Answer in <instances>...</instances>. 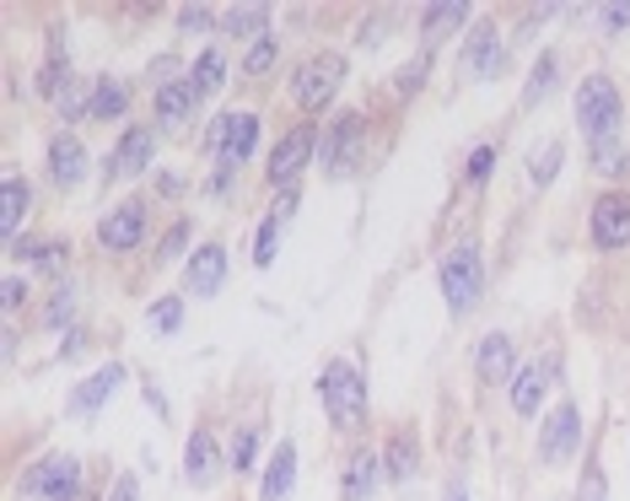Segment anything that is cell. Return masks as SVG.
<instances>
[{"mask_svg":"<svg viewBox=\"0 0 630 501\" xmlns=\"http://www.w3.org/2000/svg\"><path fill=\"white\" fill-rule=\"evenodd\" d=\"M577 125H582L592 146L615 140V129H620V86L609 76H582V86H577Z\"/></svg>","mask_w":630,"mask_h":501,"instance_id":"1","label":"cell"},{"mask_svg":"<svg viewBox=\"0 0 630 501\" xmlns=\"http://www.w3.org/2000/svg\"><path fill=\"white\" fill-rule=\"evenodd\" d=\"M324 410L335 426H361L367 420V383L350 362H329L324 367Z\"/></svg>","mask_w":630,"mask_h":501,"instance_id":"2","label":"cell"},{"mask_svg":"<svg viewBox=\"0 0 630 501\" xmlns=\"http://www.w3.org/2000/svg\"><path fill=\"white\" fill-rule=\"evenodd\" d=\"M480 292H485V264H480V253L453 249L442 259V296H448V307L463 319V313L480 307Z\"/></svg>","mask_w":630,"mask_h":501,"instance_id":"3","label":"cell"},{"mask_svg":"<svg viewBox=\"0 0 630 501\" xmlns=\"http://www.w3.org/2000/svg\"><path fill=\"white\" fill-rule=\"evenodd\" d=\"M345 82V54H313L302 71H296V103L302 108H329V97Z\"/></svg>","mask_w":630,"mask_h":501,"instance_id":"4","label":"cell"},{"mask_svg":"<svg viewBox=\"0 0 630 501\" xmlns=\"http://www.w3.org/2000/svg\"><path fill=\"white\" fill-rule=\"evenodd\" d=\"M82 480H86V469L76 453H49L33 469V491L43 501H82Z\"/></svg>","mask_w":630,"mask_h":501,"instance_id":"5","label":"cell"},{"mask_svg":"<svg viewBox=\"0 0 630 501\" xmlns=\"http://www.w3.org/2000/svg\"><path fill=\"white\" fill-rule=\"evenodd\" d=\"M577 448H582V416H577V405H571V399H560V405H555V416L545 420V431H539V459L560 463V459H571Z\"/></svg>","mask_w":630,"mask_h":501,"instance_id":"6","label":"cell"},{"mask_svg":"<svg viewBox=\"0 0 630 501\" xmlns=\"http://www.w3.org/2000/svg\"><path fill=\"white\" fill-rule=\"evenodd\" d=\"M506 65L502 39H496V22H474V33L463 39V71H474L480 82H496Z\"/></svg>","mask_w":630,"mask_h":501,"instance_id":"7","label":"cell"},{"mask_svg":"<svg viewBox=\"0 0 630 501\" xmlns=\"http://www.w3.org/2000/svg\"><path fill=\"white\" fill-rule=\"evenodd\" d=\"M97 238H103V249L108 253H129L140 238H146V210L140 200H125V206H114L103 216V227H97Z\"/></svg>","mask_w":630,"mask_h":501,"instance_id":"8","label":"cell"},{"mask_svg":"<svg viewBox=\"0 0 630 501\" xmlns=\"http://www.w3.org/2000/svg\"><path fill=\"white\" fill-rule=\"evenodd\" d=\"M592 243L598 249H626L630 243V195H603L592 206Z\"/></svg>","mask_w":630,"mask_h":501,"instance_id":"9","label":"cell"},{"mask_svg":"<svg viewBox=\"0 0 630 501\" xmlns=\"http://www.w3.org/2000/svg\"><path fill=\"white\" fill-rule=\"evenodd\" d=\"M549 377H555V356H549V351L539 356V362L517 367V377H512V410H517V416H534V410L545 405Z\"/></svg>","mask_w":630,"mask_h":501,"instance_id":"10","label":"cell"},{"mask_svg":"<svg viewBox=\"0 0 630 501\" xmlns=\"http://www.w3.org/2000/svg\"><path fill=\"white\" fill-rule=\"evenodd\" d=\"M313 146H318L313 129H292V135H281V146H275V157H270V184H281V189L296 184V173L313 163Z\"/></svg>","mask_w":630,"mask_h":501,"instance_id":"11","label":"cell"},{"mask_svg":"<svg viewBox=\"0 0 630 501\" xmlns=\"http://www.w3.org/2000/svg\"><path fill=\"white\" fill-rule=\"evenodd\" d=\"M517 351H512V334H485L480 351H474V367H480V383H512L517 377Z\"/></svg>","mask_w":630,"mask_h":501,"instance_id":"12","label":"cell"},{"mask_svg":"<svg viewBox=\"0 0 630 501\" xmlns=\"http://www.w3.org/2000/svg\"><path fill=\"white\" fill-rule=\"evenodd\" d=\"M221 281H227V249L221 243H200V249L189 253V292L216 296Z\"/></svg>","mask_w":630,"mask_h":501,"instance_id":"13","label":"cell"},{"mask_svg":"<svg viewBox=\"0 0 630 501\" xmlns=\"http://www.w3.org/2000/svg\"><path fill=\"white\" fill-rule=\"evenodd\" d=\"M119 383H125V367H119V362H114V367H97V373H92L82 388L71 394V410H76V416H97V410L114 399V388H119Z\"/></svg>","mask_w":630,"mask_h":501,"instance_id":"14","label":"cell"},{"mask_svg":"<svg viewBox=\"0 0 630 501\" xmlns=\"http://www.w3.org/2000/svg\"><path fill=\"white\" fill-rule=\"evenodd\" d=\"M151 152H157V135L151 129H125V140H119V152H114V178H135L140 167L151 163Z\"/></svg>","mask_w":630,"mask_h":501,"instance_id":"15","label":"cell"},{"mask_svg":"<svg viewBox=\"0 0 630 501\" xmlns=\"http://www.w3.org/2000/svg\"><path fill=\"white\" fill-rule=\"evenodd\" d=\"M49 167H54V184H65V189H76L86 178V152L82 140H71V135H60L54 146H49Z\"/></svg>","mask_w":630,"mask_h":501,"instance_id":"16","label":"cell"},{"mask_svg":"<svg viewBox=\"0 0 630 501\" xmlns=\"http://www.w3.org/2000/svg\"><path fill=\"white\" fill-rule=\"evenodd\" d=\"M324 146H329V152H324V167L339 178L345 167L356 163V146H361V119H339V125L329 129V140H324Z\"/></svg>","mask_w":630,"mask_h":501,"instance_id":"17","label":"cell"},{"mask_svg":"<svg viewBox=\"0 0 630 501\" xmlns=\"http://www.w3.org/2000/svg\"><path fill=\"white\" fill-rule=\"evenodd\" d=\"M459 22H469V6L463 0H448V6H426V17H420V39H426V49L437 39H448Z\"/></svg>","mask_w":630,"mask_h":501,"instance_id":"18","label":"cell"},{"mask_svg":"<svg viewBox=\"0 0 630 501\" xmlns=\"http://www.w3.org/2000/svg\"><path fill=\"white\" fill-rule=\"evenodd\" d=\"M195 97H200L195 82H162V86H157V119H162V125H183Z\"/></svg>","mask_w":630,"mask_h":501,"instance_id":"19","label":"cell"},{"mask_svg":"<svg viewBox=\"0 0 630 501\" xmlns=\"http://www.w3.org/2000/svg\"><path fill=\"white\" fill-rule=\"evenodd\" d=\"M253 146H259V119L253 114H227V163H249Z\"/></svg>","mask_w":630,"mask_h":501,"instance_id":"20","label":"cell"},{"mask_svg":"<svg viewBox=\"0 0 630 501\" xmlns=\"http://www.w3.org/2000/svg\"><path fill=\"white\" fill-rule=\"evenodd\" d=\"M292 480H296V442H286V448H275V459L264 469V501H286Z\"/></svg>","mask_w":630,"mask_h":501,"instance_id":"21","label":"cell"},{"mask_svg":"<svg viewBox=\"0 0 630 501\" xmlns=\"http://www.w3.org/2000/svg\"><path fill=\"white\" fill-rule=\"evenodd\" d=\"M378 480H382V459H378V453H356V459H350V469H345V497H350V501H367Z\"/></svg>","mask_w":630,"mask_h":501,"instance_id":"22","label":"cell"},{"mask_svg":"<svg viewBox=\"0 0 630 501\" xmlns=\"http://www.w3.org/2000/svg\"><path fill=\"white\" fill-rule=\"evenodd\" d=\"M555 82H560V60H555V49H545L539 65H534V76H528V86H523V108H539L549 92H555Z\"/></svg>","mask_w":630,"mask_h":501,"instance_id":"23","label":"cell"},{"mask_svg":"<svg viewBox=\"0 0 630 501\" xmlns=\"http://www.w3.org/2000/svg\"><path fill=\"white\" fill-rule=\"evenodd\" d=\"M183 474H189V486H210V474H216V442H210V431H195V437H189Z\"/></svg>","mask_w":630,"mask_h":501,"instance_id":"24","label":"cell"},{"mask_svg":"<svg viewBox=\"0 0 630 501\" xmlns=\"http://www.w3.org/2000/svg\"><path fill=\"white\" fill-rule=\"evenodd\" d=\"M22 210H28V184H22V178H6V189H0V232H6V238H17Z\"/></svg>","mask_w":630,"mask_h":501,"instance_id":"25","label":"cell"},{"mask_svg":"<svg viewBox=\"0 0 630 501\" xmlns=\"http://www.w3.org/2000/svg\"><path fill=\"white\" fill-rule=\"evenodd\" d=\"M92 97H97V82H65L60 92H54V108H60V119H82V114H92Z\"/></svg>","mask_w":630,"mask_h":501,"instance_id":"26","label":"cell"},{"mask_svg":"<svg viewBox=\"0 0 630 501\" xmlns=\"http://www.w3.org/2000/svg\"><path fill=\"white\" fill-rule=\"evenodd\" d=\"M125 103H129V86L114 82V76H103V82H97V97H92V114H97V119H119Z\"/></svg>","mask_w":630,"mask_h":501,"instance_id":"27","label":"cell"},{"mask_svg":"<svg viewBox=\"0 0 630 501\" xmlns=\"http://www.w3.org/2000/svg\"><path fill=\"white\" fill-rule=\"evenodd\" d=\"M221 82H227V60H221L216 49H206V54L195 60V92H200V97H216Z\"/></svg>","mask_w":630,"mask_h":501,"instance_id":"28","label":"cell"},{"mask_svg":"<svg viewBox=\"0 0 630 501\" xmlns=\"http://www.w3.org/2000/svg\"><path fill=\"white\" fill-rule=\"evenodd\" d=\"M560 173V140H539L534 152H528V178L534 184H549Z\"/></svg>","mask_w":630,"mask_h":501,"instance_id":"29","label":"cell"},{"mask_svg":"<svg viewBox=\"0 0 630 501\" xmlns=\"http://www.w3.org/2000/svg\"><path fill=\"white\" fill-rule=\"evenodd\" d=\"M382 469H388L393 480H410V474H416V442H410V437H393V442H388Z\"/></svg>","mask_w":630,"mask_h":501,"instance_id":"30","label":"cell"},{"mask_svg":"<svg viewBox=\"0 0 630 501\" xmlns=\"http://www.w3.org/2000/svg\"><path fill=\"white\" fill-rule=\"evenodd\" d=\"M151 330L157 334L183 330V296H162V302H151Z\"/></svg>","mask_w":630,"mask_h":501,"instance_id":"31","label":"cell"},{"mask_svg":"<svg viewBox=\"0 0 630 501\" xmlns=\"http://www.w3.org/2000/svg\"><path fill=\"white\" fill-rule=\"evenodd\" d=\"M592 167H598V173H609V178H620V173L630 167L626 146H620V140H603V146H592Z\"/></svg>","mask_w":630,"mask_h":501,"instance_id":"32","label":"cell"},{"mask_svg":"<svg viewBox=\"0 0 630 501\" xmlns=\"http://www.w3.org/2000/svg\"><path fill=\"white\" fill-rule=\"evenodd\" d=\"M264 22H270V11H264V6H238V11H227V22H221V28H227V33H259Z\"/></svg>","mask_w":630,"mask_h":501,"instance_id":"33","label":"cell"},{"mask_svg":"<svg viewBox=\"0 0 630 501\" xmlns=\"http://www.w3.org/2000/svg\"><path fill=\"white\" fill-rule=\"evenodd\" d=\"M275 54H281V49H275V39H259L249 54H243V71H249V76H270Z\"/></svg>","mask_w":630,"mask_h":501,"instance_id":"34","label":"cell"},{"mask_svg":"<svg viewBox=\"0 0 630 501\" xmlns=\"http://www.w3.org/2000/svg\"><path fill=\"white\" fill-rule=\"evenodd\" d=\"M275 243H281V221L264 216V227H259V238H253V264H270V259H275Z\"/></svg>","mask_w":630,"mask_h":501,"instance_id":"35","label":"cell"},{"mask_svg":"<svg viewBox=\"0 0 630 501\" xmlns=\"http://www.w3.org/2000/svg\"><path fill=\"white\" fill-rule=\"evenodd\" d=\"M577 501H609V480H603V469H598V463H588V469H582Z\"/></svg>","mask_w":630,"mask_h":501,"instance_id":"36","label":"cell"},{"mask_svg":"<svg viewBox=\"0 0 630 501\" xmlns=\"http://www.w3.org/2000/svg\"><path fill=\"white\" fill-rule=\"evenodd\" d=\"M253 453H259V426H243V431H238V453H232V463H238V469H249Z\"/></svg>","mask_w":630,"mask_h":501,"instance_id":"37","label":"cell"},{"mask_svg":"<svg viewBox=\"0 0 630 501\" xmlns=\"http://www.w3.org/2000/svg\"><path fill=\"white\" fill-rule=\"evenodd\" d=\"M65 319H71V292H60L54 302H49V313H43V324L49 330H65Z\"/></svg>","mask_w":630,"mask_h":501,"instance_id":"38","label":"cell"},{"mask_svg":"<svg viewBox=\"0 0 630 501\" xmlns=\"http://www.w3.org/2000/svg\"><path fill=\"white\" fill-rule=\"evenodd\" d=\"M178 28L200 33V28H210V11H206V6H183V11H178Z\"/></svg>","mask_w":630,"mask_h":501,"instance_id":"39","label":"cell"},{"mask_svg":"<svg viewBox=\"0 0 630 501\" xmlns=\"http://www.w3.org/2000/svg\"><path fill=\"white\" fill-rule=\"evenodd\" d=\"M378 39H388V11H372L367 28H361V43H378Z\"/></svg>","mask_w":630,"mask_h":501,"instance_id":"40","label":"cell"},{"mask_svg":"<svg viewBox=\"0 0 630 501\" xmlns=\"http://www.w3.org/2000/svg\"><path fill=\"white\" fill-rule=\"evenodd\" d=\"M491 163H496V146H480V152L469 157V178H485V173H491Z\"/></svg>","mask_w":630,"mask_h":501,"instance_id":"41","label":"cell"},{"mask_svg":"<svg viewBox=\"0 0 630 501\" xmlns=\"http://www.w3.org/2000/svg\"><path fill=\"white\" fill-rule=\"evenodd\" d=\"M183 243H189V227H172L168 238H162V259H178V253H183Z\"/></svg>","mask_w":630,"mask_h":501,"instance_id":"42","label":"cell"},{"mask_svg":"<svg viewBox=\"0 0 630 501\" xmlns=\"http://www.w3.org/2000/svg\"><path fill=\"white\" fill-rule=\"evenodd\" d=\"M598 17H603V28H615V33H620V28H630V6H603Z\"/></svg>","mask_w":630,"mask_h":501,"instance_id":"43","label":"cell"},{"mask_svg":"<svg viewBox=\"0 0 630 501\" xmlns=\"http://www.w3.org/2000/svg\"><path fill=\"white\" fill-rule=\"evenodd\" d=\"M206 146H210V152H227V114H221V119H210Z\"/></svg>","mask_w":630,"mask_h":501,"instance_id":"44","label":"cell"},{"mask_svg":"<svg viewBox=\"0 0 630 501\" xmlns=\"http://www.w3.org/2000/svg\"><path fill=\"white\" fill-rule=\"evenodd\" d=\"M108 501H140V486H135V480H114V491H108Z\"/></svg>","mask_w":630,"mask_h":501,"instance_id":"45","label":"cell"},{"mask_svg":"<svg viewBox=\"0 0 630 501\" xmlns=\"http://www.w3.org/2000/svg\"><path fill=\"white\" fill-rule=\"evenodd\" d=\"M22 296H28V286H22V275H11V281H6V307H17Z\"/></svg>","mask_w":630,"mask_h":501,"instance_id":"46","label":"cell"},{"mask_svg":"<svg viewBox=\"0 0 630 501\" xmlns=\"http://www.w3.org/2000/svg\"><path fill=\"white\" fill-rule=\"evenodd\" d=\"M448 501H469V497H463V491H459V486H453V491H448Z\"/></svg>","mask_w":630,"mask_h":501,"instance_id":"47","label":"cell"}]
</instances>
